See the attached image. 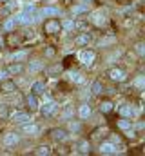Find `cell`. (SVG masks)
<instances>
[{"label":"cell","mask_w":145,"mask_h":156,"mask_svg":"<svg viewBox=\"0 0 145 156\" xmlns=\"http://www.w3.org/2000/svg\"><path fill=\"white\" fill-rule=\"evenodd\" d=\"M51 153H53V149L49 145H38L33 151V154H36V156H47V154H51Z\"/></svg>","instance_id":"22"},{"label":"cell","mask_w":145,"mask_h":156,"mask_svg":"<svg viewBox=\"0 0 145 156\" xmlns=\"http://www.w3.org/2000/svg\"><path fill=\"white\" fill-rule=\"evenodd\" d=\"M105 22H107V20H105V16H104V15H100V13H96V15H94V24H96V26H104Z\"/></svg>","instance_id":"31"},{"label":"cell","mask_w":145,"mask_h":156,"mask_svg":"<svg viewBox=\"0 0 145 156\" xmlns=\"http://www.w3.org/2000/svg\"><path fill=\"white\" fill-rule=\"evenodd\" d=\"M5 42H7V45H18V44L22 42V40H20V37H16V35L9 33V35H7V40H5Z\"/></svg>","instance_id":"26"},{"label":"cell","mask_w":145,"mask_h":156,"mask_svg":"<svg viewBox=\"0 0 145 156\" xmlns=\"http://www.w3.org/2000/svg\"><path fill=\"white\" fill-rule=\"evenodd\" d=\"M120 115L125 116V118H133L136 115V109H134L131 104H122V105H120Z\"/></svg>","instance_id":"14"},{"label":"cell","mask_w":145,"mask_h":156,"mask_svg":"<svg viewBox=\"0 0 145 156\" xmlns=\"http://www.w3.org/2000/svg\"><path fill=\"white\" fill-rule=\"evenodd\" d=\"M5 71H7L9 76H16V75H22V73L26 71V67H24L22 62H11V64L5 67Z\"/></svg>","instance_id":"7"},{"label":"cell","mask_w":145,"mask_h":156,"mask_svg":"<svg viewBox=\"0 0 145 156\" xmlns=\"http://www.w3.org/2000/svg\"><path fill=\"white\" fill-rule=\"evenodd\" d=\"M20 131L24 133V134H31V136H35L40 133V125H36V123H31V122H26L22 127H20Z\"/></svg>","instance_id":"12"},{"label":"cell","mask_w":145,"mask_h":156,"mask_svg":"<svg viewBox=\"0 0 145 156\" xmlns=\"http://www.w3.org/2000/svg\"><path fill=\"white\" fill-rule=\"evenodd\" d=\"M44 91H45V83L42 82V80H38V82H35L33 85H31V93L33 94H44Z\"/></svg>","instance_id":"21"},{"label":"cell","mask_w":145,"mask_h":156,"mask_svg":"<svg viewBox=\"0 0 145 156\" xmlns=\"http://www.w3.org/2000/svg\"><path fill=\"white\" fill-rule=\"evenodd\" d=\"M87 11H89V4H78V5H72L71 7V13L74 16L83 15V13H87Z\"/></svg>","instance_id":"20"},{"label":"cell","mask_w":145,"mask_h":156,"mask_svg":"<svg viewBox=\"0 0 145 156\" xmlns=\"http://www.w3.org/2000/svg\"><path fill=\"white\" fill-rule=\"evenodd\" d=\"M104 89H105V87H104L102 80H94V82H93V85H91V93H93V94H102V93H104Z\"/></svg>","instance_id":"24"},{"label":"cell","mask_w":145,"mask_h":156,"mask_svg":"<svg viewBox=\"0 0 145 156\" xmlns=\"http://www.w3.org/2000/svg\"><path fill=\"white\" fill-rule=\"evenodd\" d=\"M38 107H40V104H38V96L33 94V93H29V94L26 96V109H27L29 113H35V111H38Z\"/></svg>","instance_id":"8"},{"label":"cell","mask_w":145,"mask_h":156,"mask_svg":"<svg viewBox=\"0 0 145 156\" xmlns=\"http://www.w3.org/2000/svg\"><path fill=\"white\" fill-rule=\"evenodd\" d=\"M49 134H51V138L55 142H65L67 140V131L64 127H55V129H51Z\"/></svg>","instance_id":"9"},{"label":"cell","mask_w":145,"mask_h":156,"mask_svg":"<svg viewBox=\"0 0 145 156\" xmlns=\"http://www.w3.org/2000/svg\"><path fill=\"white\" fill-rule=\"evenodd\" d=\"M74 27H76V29H85V27H87V22H83V20L74 22Z\"/></svg>","instance_id":"35"},{"label":"cell","mask_w":145,"mask_h":156,"mask_svg":"<svg viewBox=\"0 0 145 156\" xmlns=\"http://www.w3.org/2000/svg\"><path fill=\"white\" fill-rule=\"evenodd\" d=\"M116 125H118V129H120V131H127V129H131V127H133V120H131V118L122 116L118 122H116Z\"/></svg>","instance_id":"17"},{"label":"cell","mask_w":145,"mask_h":156,"mask_svg":"<svg viewBox=\"0 0 145 156\" xmlns=\"http://www.w3.org/2000/svg\"><path fill=\"white\" fill-rule=\"evenodd\" d=\"M72 42H74L76 47H83V45H87V44L91 42V35H89V33H80L78 37H74Z\"/></svg>","instance_id":"13"},{"label":"cell","mask_w":145,"mask_h":156,"mask_svg":"<svg viewBox=\"0 0 145 156\" xmlns=\"http://www.w3.org/2000/svg\"><path fill=\"white\" fill-rule=\"evenodd\" d=\"M5 5H7L11 11H15V9L18 7V5H16V0H7V2H5Z\"/></svg>","instance_id":"33"},{"label":"cell","mask_w":145,"mask_h":156,"mask_svg":"<svg viewBox=\"0 0 145 156\" xmlns=\"http://www.w3.org/2000/svg\"><path fill=\"white\" fill-rule=\"evenodd\" d=\"M71 80H74L76 83H80V82H83V78H82V75H78V73H76L74 76H71Z\"/></svg>","instance_id":"37"},{"label":"cell","mask_w":145,"mask_h":156,"mask_svg":"<svg viewBox=\"0 0 145 156\" xmlns=\"http://www.w3.org/2000/svg\"><path fill=\"white\" fill-rule=\"evenodd\" d=\"M13 27H15V22H13V20H7V22L4 24V29H5V31H11Z\"/></svg>","instance_id":"34"},{"label":"cell","mask_w":145,"mask_h":156,"mask_svg":"<svg viewBox=\"0 0 145 156\" xmlns=\"http://www.w3.org/2000/svg\"><path fill=\"white\" fill-rule=\"evenodd\" d=\"M11 15H13V11H11V9L4 4V5L0 7V16H11Z\"/></svg>","instance_id":"32"},{"label":"cell","mask_w":145,"mask_h":156,"mask_svg":"<svg viewBox=\"0 0 145 156\" xmlns=\"http://www.w3.org/2000/svg\"><path fill=\"white\" fill-rule=\"evenodd\" d=\"M134 85H136V87H143V76H142V75L134 80Z\"/></svg>","instance_id":"36"},{"label":"cell","mask_w":145,"mask_h":156,"mask_svg":"<svg viewBox=\"0 0 145 156\" xmlns=\"http://www.w3.org/2000/svg\"><path fill=\"white\" fill-rule=\"evenodd\" d=\"M116 4H129V0H116Z\"/></svg>","instance_id":"41"},{"label":"cell","mask_w":145,"mask_h":156,"mask_svg":"<svg viewBox=\"0 0 145 156\" xmlns=\"http://www.w3.org/2000/svg\"><path fill=\"white\" fill-rule=\"evenodd\" d=\"M98 107H100V113L109 115V113L114 109V104H112L111 100H107V98H105V100H102V102H100V105H98Z\"/></svg>","instance_id":"18"},{"label":"cell","mask_w":145,"mask_h":156,"mask_svg":"<svg viewBox=\"0 0 145 156\" xmlns=\"http://www.w3.org/2000/svg\"><path fill=\"white\" fill-rule=\"evenodd\" d=\"M94 60H96V51H93V49H83V51L80 53V62H82L83 66H91Z\"/></svg>","instance_id":"6"},{"label":"cell","mask_w":145,"mask_h":156,"mask_svg":"<svg viewBox=\"0 0 145 156\" xmlns=\"http://www.w3.org/2000/svg\"><path fill=\"white\" fill-rule=\"evenodd\" d=\"M134 53H136L138 56H143L145 55V44L143 42H138V44L134 45Z\"/></svg>","instance_id":"28"},{"label":"cell","mask_w":145,"mask_h":156,"mask_svg":"<svg viewBox=\"0 0 145 156\" xmlns=\"http://www.w3.org/2000/svg\"><path fill=\"white\" fill-rule=\"evenodd\" d=\"M9 113H11L9 105H7V104H0V122L9 120Z\"/></svg>","instance_id":"25"},{"label":"cell","mask_w":145,"mask_h":156,"mask_svg":"<svg viewBox=\"0 0 145 156\" xmlns=\"http://www.w3.org/2000/svg\"><path fill=\"white\" fill-rule=\"evenodd\" d=\"M9 118H11V122H15V123H26V122H31V115H29L27 109H26V111H15V113H9Z\"/></svg>","instance_id":"3"},{"label":"cell","mask_w":145,"mask_h":156,"mask_svg":"<svg viewBox=\"0 0 145 156\" xmlns=\"http://www.w3.org/2000/svg\"><path fill=\"white\" fill-rule=\"evenodd\" d=\"M76 151H78V154H91L93 153L91 151V144L87 140H80L78 145H76Z\"/></svg>","instance_id":"16"},{"label":"cell","mask_w":145,"mask_h":156,"mask_svg":"<svg viewBox=\"0 0 145 156\" xmlns=\"http://www.w3.org/2000/svg\"><path fill=\"white\" fill-rule=\"evenodd\" d=\"M5 76H9V75H7V71H5V69H0V82H2Z\"/></svg>","instance_id":"38"},{"label":"cell","mask_w":145,"mask_h":156,"mask_svg":"<svg viewBox=\"0 0 145 156\" xmlns=\"http://www.w3.org/2000/svg\"><path fill=\"white\" fill-rule=\"evenodd\" d=\"M107 76L111 78L112 82H116V83H122V82L127 80V73H125V69H122V67H111L107 71Z\"/></svg>","instance_id":"2"},{"label":"cell","mask_w":145,"mask_h":156,"mask_svg":"<svg viewBox=\"0 0 145 156\" xmlns=\"http://www.w3.org/2000/svg\"><path fill=\"white\" fill-rule=\"evenodd\" d=\"M116 145L112 144V142H104V144H100V153L102 154H116Z\"/></svg>","instance_id":"15"},{"label":"cell","mask_w":145,"mask_h":156,"mask_svg":"<svg viewBox=\"0 0 145 156\" xmlns=\"http://www.w3.org/2000/svg\"><path fill=\"white\" fill-rule=\"evenodd\" d=\"M36 15H40V16H44V18H47V16H58V15H60V9L55 7V5H45V7H42Z\"/></svg>","instance_id":"10"},{"label":"cell","mask_w":145,"mask_h":156,"mask_svg":"<svg viewBox=\"0 0 145 156\" xmlns=\"http://www.w3.org/2000/svg\"><path fill=\"white\" fill-rule=\"evenodd\" d=\"M55 55H56V49L55 47H51V45L44 47V56L45 58H55Z\"/></svg>","instance_id":"27"},{"label":"cell","mask_w":145,"mask_h":156,"mask_svg":"<svg viewBox=\"0 0 145 156\" xmlns=\"http://www.w3.org/2000/svg\"><path fill=\"white\" fill-rule=\"evenodd\" d=\"M60 26H62V29L71 31V29H74V20H65V22H60Z\"/></svg>","instance_id":"30"},{"label":"cell","mask_w":145,"mask_h":156,"mask_svg":"<svg viewBox=\"0 0 145 156\" xmlns=\"http://www.w3.org/2000/svg\"><path fill=\"white\" fill-rule=\"evenodd\" d=\"M143 127H145V123H143V122H138V123H136V129H134V131H142Z\"/></svg>","instance_id":"39"},{"label":"cell","mask_w":145,"mask_h":156,"mask_svg":"<svg viewBox=\"0 0 145 156\" xmlns=\"http://www.w3.org/2000/svg\"><path fill=\"white\" fill-rule=\"evenodd\" d=\"M60 71H62V67H60V66H55V67L51 69V75H53V73H60Z\"/></svg>","instance_id":"40"},{"label":"cell","mask_w":145,"mask_h":156,"mask_svg":"<svg viewBox=\"0 0 145 156\" xmlns=\"http://www.w3.org/2000/svg\"><path fill=\"white\" fill-rule=\"evenodd\" d=\"M18 140H20V136H18L16 133H5L2 142H4L5 147H15V145L18 144Z\"/></svg>","instance_id":"11"},{"label":"cell","mask_w":145,"mask_h":156,"mask_svg":"<svg viewBox=\"0 0 145 156\" xmlns=\"http://www.w3.org/2000/svg\"><path fill=\"white\" fill-rule=\"evenodd\" d=\"M91 113L93 111H91V105L89 104H82L80 109H78V116L82 118V120H87V118L91 116Z\"/></svg>","instance_id":"19"},{"label":"cell","mask_w":145,"mask_h":156,"mask_svg":"<svg viewBox=\"0 0 145 156\" xmlns=\"http://www.w3.org/2000/svg\"><path fill=\"white\" fill-rule=\"evenodd\" d=\"M40 109V113H42V116L45 118H51L55 116V113H56V109H58V104L56 102H45L42 107H38Z\"/></svg>","instance_id":"4"},{"label":"cell","mask_w":145,"mask_h":156,"mask_svg":"<svg viewBox=\"0 0 145 156\" xmlns=\"http://www.w3.org/2000/svg\"><path fill=\"white\" fill-rule=\"evenodd\" d=\"M42 69V62L40 60H33L31 64H29V71L31 73H36V71H40Z\"/></svg>","instance_id":"29"},{"label":"cell","mask_w":145,"mask_h":156,"mask_svg":"<svg viewBox=\"0 0 145 156\" xmlns=\"http://www.w3.org/2000/svg\"><path fill=\"white\" fill-rule=\"evenodd\" d=\"M42 31L45 33V35H49V37H53V35H58L60 31H62V26H60V20L58 18H55V16H47V20L44 22V26H42Z\"/></svg>","instance_id":"1"},{"label":"cell","mask_w":145,"mask_h":156,"mask_svg":"<svg viewBox=\"0 0 145 156\" xmlns=\"http://www.w3.org/2000/svg\"><path fill=\"white\" fill-rule=\"evenodd\" d=\"M27 56H29V53H27V51H16V53H13V55H11V62H24Z\"/></svg>","instance_id":"23"},{"label":"cell","mask_w":145,"mask_h":156,"mask_svg":"<svg viewBox=\"0 0 145 156\" xmlns=\"http://www.w3.org/2000/svg\"><path fill=\"white\" fill-rule=\"evenodd\" d=\"M16 91V83H15V80H11V78H4L2 82H0V93L2 94H11V93H15Z\"/></svg>","instance_id":"5"}]
</instances>
